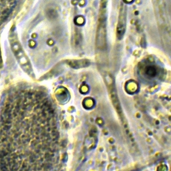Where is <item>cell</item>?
I'll return each instance as SVG.
<instances>
[{
	"label": "cell",
	"mask_w": 171,
	"mask_h": 171,
	"mask_svg": "<svg viewBox=\"0 0 171 171\" xmlns=\"http://www.w3.org/2000/svg\"><path fill=\"white\" fill-rule=\"evenodd\" d=\"M146 73L149 77H154L157 74V70L156 68L153 66H148L146 69Z\"/></svg>",
	"instance_id": "obj_1"
}]
</instances>
